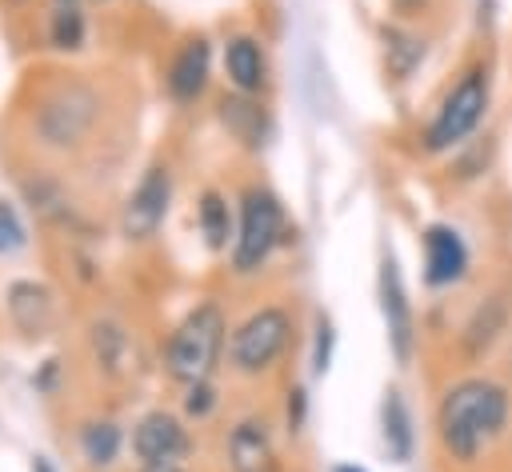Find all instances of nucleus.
I'll use <instances>...</instances> for the list:
<instances>
[{
    "label": "nucleus",
    "instance_id": "nucleus-1",
    "mask_svg": "<svg viewBox=\"0 0 512 472\" xmlns=\"http://www.w3.org/2000/svg\"><path fill=\"white\" fill-rule=\"evenodd\" d=\"M504 424H508V392L484 376H468L452 384L436 412L440 444L464 464L476 460L480 448L504 432Z\"/></svg>",
    "mask_w": 512,
    "mask_h": 472
},
{
    "label": "nucleus",
    "instance_id": "nucleus-17",
    "mask_svg": "<svg viewBox=\"0 0 512 472\" xmlns=\"http://www.w3.org/2000/svg\"><path fill=\"white\" fill-rule=\"evenodd\" d=\"M220 120H224L228 132L240 136L244 144H260V136H264V112H260L252 100H244V96L224 100V104H220Z\"/></svg>",
    "mask_w": 512,
    "mask_h": 472
},
{
    "label": "nucleus",
    "instance_id": "nucleus-25",
    "mask_svg": "<svg viewBox=\"0 0 512 472\" xmlns=\"http://www.w3.org/2000/svg\"><path fill=\"white\" fill-rule=\"evenodd\" d=\"M140 472H184V468H180V460H152Z\"/></svg>",
    "mask_w": 512,
    "mask_h": 472
},
{
    "label": "nucleus",
    "instance_id": "nucleus-6",
    "mask_svg": "<svg viewBox=\"0 0 512 472\" xmlns=\"http://www.w3.org/2000/svg\"><path fill=\"white\" fill-rule=\"evenodd\" d=\"M92 120H96V96L84 84H64L44 100L36 124L48 144H76Z\"/></svg>",
    "mask_w": 512,
    "mask_h": 472
},
{
    "label": "nucleus",
    "instance_id": "nucleus-16",
    "mask_svg": "<svg viewBox=\"0 0 512 472\" xmlns=\"http://www.w3.org/2000/svg\"><path fill=\"white\" fill-rule=\"evenodd\" d=\"M384 60H388V72L396 80H404L424 60V40H416L412 32H400V28H384Z\"/></svg>",
    "mask_w": 512,
    "mask_h": 472
},
{
    "label": "nucleus",
    "instance_id": "nucleus-23",
    "mask_svg": "<svg viewBox=\"0 0 512 472\" xmlns=\"http://www.w3.org/2000/svg\"><path fill=\"white\" fill-rule=\"evenodd\" d=\"M212 404H216V396H212L208 380H200V384H188V396H184V408H188V416H208V412H212Z\"/></svg>",
    "mask_w": 512,
    "mask_h": 472
},
{
    "label": "nucleus",
    "instance_id": "nucleus-19",
    "mask_svg": "<svg viewBox=\"0 0 512 472\" xmlns=\"http://www.w3.org/2000/svg\"><path fill=\"white\" fill-rule=\"evenodd\" d=\"M200 228H204L212 248H224V240H228V204L216 192L200 196Z\"/></svg>",
    "mask_w": 512,
    "mask_h": 472
},
{
    "label": "nucleus",
    "instance_id": "nucleus-12",
    "mask_svg": "<svg viewBox=\"0 0 512 472\" xmlns=\"http://www.w3.org/2000/svg\"><path fill=\"white\" fill-rule=\"evenodd\" d=\"M8 312L24 336H44L52 328V296L36 280H16L8 288Z\"/></svg>",
    "mask_w": 512,
    "mask_h": 472
},
{
    "label": "nucleus",
    "instance_id": "nucleus-20",
    "mask_svg": "<svg viewBox=\"0 0 512 472\" xmlns=\"http://www.w3.org/2000/svg\"><path fill=\"white\" fill-rule=\"evenodd\" d=\"M84 40V16L76 8H60L52 16V44L56 48H80Z\"/></svg>",
    "mask_w": 512,
    "mask_h": 472
},
{
    "label": "nucleus",
    "instance_id": "nucleus-5",
    "mask_svg": "<svg viewBox=\"0 0 512 472\" xmlns=\"http://www.w3.org/2000/svg\"><path fill=\"white\" fill-rule=\"evenodd\" d=\"M288 332H292L288 312H280V308H260V312H252V316L232 332V348H228L232 368L244 372V376L272 368V360H276V356L284 352V344H288Z\"/></svg>",
    "mask_w": 512,
    "mask_h": 472
},
{
    "label": "nucleus",
    "instance_id": "nucleus-24",
    "mask_svg": "<svg viewBox=\"0 0 512 472\" xmlns=\"http://www.w3.org/2000/svg\"><path fill=\"white\" fill-rule=\"evenodd\" d=\"M288 420H292V428H300V420H304V392H300V388H296L292 400H288Z\"/></svg>",
    "mask_w": 512,
    "mask_h": 472
},
{
    "label": "nucleus",
    "instance_id": "nucleus-8",
    "mask_svg": "<svg viewBox=\"0 0 512 472\" xmlns=\"http://www.w3.org/2000/svg\"><path fill=\"white\" fill-rule=\"evenodd\" d=\"M168 200H172V176H168V168H148L144 180L136 184V192L124 204V216H120L124 236L128 240H148L164 224Z\"/></svg>",
    "mask_w": 512,
    "mask_h": 472
},
{
    "label": "nucleus",
    "instance_id": "nucleus-18",
    "mask_svg": "<svg viewBox=\"0 0 512 472\" xmlns=\"http://www.w3.org/2000/svg\"><path fill=\"white\" fill-rule=\"evenodd\" d=\"M80 448H84V456H88V464H112L116 460V452H120V428L116 424H108V420H92V424H84V432H80Z\"/></svg>",
    "mask_w": 512,
    "mask_h": 472
},
{
    "label": "nucleus",
    "instance_id": "nucleus-2",
    "mask_svg": "<svg viewBox=\"0 0 512 472\" xmlns=\"http://www.w3.org/2000/svg\"><path fill=\"white\" fill-rule=\"evenodd\" d=\"M220 348H224V312L216 304L192 308L180 320V328L172 332V340H168V352H164L168 376L180 380V384L208 380V372L216 368Z\"/></svg>",
    "mask_w": 512,
    "mask_h": 472
},
{
    "label": "nucleus",
    "instance_id": "nucleus-26",
    "mask_svg": "<svg viewBox=\"0 0 512 472\" xmlns=\"http://www.w3.org/2000/svg\"><path fill=\"white\" fill-rule=\"evenodd\" d=\"M32 472H56V468H52V464H48L44 456H36V464H32Z\"/></svg>",
    "mask_w": 512,
    "mask_h": 472
},
{
    "label": "nucleus",
    "instance_id": "nucleus-3",
    "mask_svg": "<svg viewBox=\"0 0 512 472\" xmlns=\"http://www.w3.org/2000/svg\"><path fill=\"white\" fill-rule=\"evenodd\" d=\"M484 108H488V76L484 68H468L452 92L444 96V104L436 108L428 132H424V148L428 152H448L456 148L464 136L476 132V124L484 120Z\"/></svg>",
    "mask_w": 512,
    "mask_h": 472
},
{
    "label": "nucleus",
    "instance_id": "nucleus-21",
    "mask_svg": "<svg viewBox=\"0 0 512 472\" xmlns=\"http://www.w3.org/2000/svg\"><path fill=\"white\" fill-rule=\"evenodd\" d=\"M20 244H24V228H20L16 212H12V204L0 200V256L4 252H16Z\"/></svg>",
    "mask_w": 512,
    "mask_h": 472
},
{
    "label": "nucleus",
    "instance_id": "nucleus-10",
    "mask_svg": "<svg viewBox=\"0 0 512 472\" xmlns=\"http://www.w3.org/2000/svg\"><path fill=\"white\" fill-rule=\"evenodd\" d=\"M132 448L144 464L152 460H176L184 448H188V436L180 428L176 416L168 412H148L140 424H136V436H132Z\"/></svg>",
    "mask_w": 512,
    "mask_h": 472
},
{
    "label": "nucleus",
    "instance_id": "nucleus-11",
    "mask_svg": "<svg viewBox=\"0 0 512 472\" xmlns=\"http://www.w3.org/2000/svg\"><path fill=\"white\" fill-rule=\"evenodd\" d=\"M228 464H232V472H276V448L260 420H240L232 428Z\"/></svg>",
    "mask_w": 512,
    "mask_h": 472
},
{
    "label": "nucleus",
    "instance_id": "nucleus-7",
    "mask_svg": "<svg viewBox=\"0 0 512 472\" xmlns=\"http://www.w3.org/2000/svg\"><path fill=\"white\" fill-rule=\"evenodd\" d=\"M380 312H384L388 348H392L396 364H408L412 360V348H416V328H412V304H408V292H404L396 256H384L380 260Z\"/></svg>",
    "mask_w": 512,
    "mask_h": 472
},
{
    "label": "nucleus",
    "instance_id": "nucleus-4",
    "mask_svg": "<svg viewBox=\"0 0 512 472\" xmlns=\"http://www.w3.org/2000/svg\"><path fill=\"white\" fill-rule=\"evenodd\" d=\"M280 240V204L264 188H248L240 204V236L232 248L236 272H256Z\"/></svg>",
    "mask_w": 512,
    "mask_h": 472
},
{
    "label": "nucleus",
    "instance_id": "nucleus-13",
    "mask_svg": "<svg viewBox=\"0 0 512 472\" xmlns=\"http://www.w3.org/2000/svg\"><path fill=\"white\" fill-rule=\"evenodd\" d=\"M208 64H212V48H208V40H188L180 52H176V60H172V68H168V92L176 96V100H196L200 92H204V84H208Z\"/></svg>",
    "mask_w": 512,
    "mask_h": 472
},
{
    "label": "nucleus",
    "instance_id": "nucleus-9",
    "mask_svg": "<svg viewBox=\"0 0 512 472\" xmlns=\"http://www.w3.org/2000/svg\"><path fill=\"white\" fill-rule=\"evenodd\" d=\"M464 268H468V248H464L460 232L448 228V224H432L424 232V276H428V284H452V280L464 276Z\"/></svg>",
    "mask_w": 512,
    "mask_h": 472
},
{
    "label": "nucleus",
    "instance_id": "nucleus-14",
    "mask_svg": "<svg viewBox=\"0 0 512 472\" xmlns=\"http://www.w3.org/2000/svg\"><path fill=\"white\" fill-rule=\"evenodd\" d=\"M224 68H228V80H232L240 92H260V88H264L268 64H264V52H260V44H256L252 36L228 40V48H224Z\"/></svg>",
    "mask_w": 512,
    "mask_h": 472
},
{
    "label": "nucleus",
    "instance_id": "nucleus-22",
    "mask_svg": "<svg viewBox=\"0 0 512 472\" xmlns=\"http://www.w3.org/2000/svg\"><path fill=\"white\" fill-rule=\"evenodd\" d=\"M328 360H332V324L320 316L316 320V352H312V372L324 376L328 372Z\"/></svg>",
    "mask_w": 512,
    "mask_h": 472
},
{
    "label": "nucleus",
    "instance_id": "nucleus-15",
    "mask_svg": "<svg viewBox=\"0 0 512 472\" xmlns=\"http://www.w3.org/2000/svg\"><path fill=\"white\" fill-rule=\"evenodd\" d=\"M380 424H384V448H388V456H392L396 464H404V460L412 456L416 436H412V416H408V408H404L400 392H384Z\"/></svg>",
    "mask_w": 512,
    "mask_h": 472
},
{
    "label": "nucleus",
    "instance_id": "nucleus-27",
    "mask_svg": "<svg viewBox=\"0 0 512 472\" xmlns=\"http://www.w3.org/2000/svg\"><path fill=\"white\" fill-rule=\"evenodd\" d=\"M336 472H364V468H352V464H340Z\"/></svg>",
    "mask_w": 512,
    "mask_h": 472
}]
</instances>
